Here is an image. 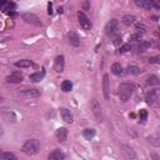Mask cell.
<instances>
[{"mask_svg":"<svg viewBox=\"0 0 160 160\" xmlns=\"http://www.w3.org/2000/svg\"><path fill=\"white\" fill-rule=\"evenodd\" d=\"M131 49V46H130V44H124V45H121L120 46V53H126V51H129Z\"/></svg>","mask_w":160,"mask_h":160,"instance_id":"34","label":"cell"},{"mask_svg":"<svg viewBox=\"0 0 160 160\" xmlns=\"http://www.w3.org/2000/svg\"><path fill=\"white\" fill-rule=\"evenodd\" d=\"M83 9L84 10H88L89 9V2H88V0H85V2L83 3Z\"/></svg>","mask_w":160,"mask_h":160,"instance_id":"35","label":"cell"},{"mask_svg":"<svg viewBox=\"0 0 160 160\" xmlns=\"http://www.w3.org/2000/svg\"><path fill=\"white\" fill-rule=\"evenodd\" d=\"M146 84L149 85V87H159V85H160V79L156 75H150L148 78V80H146Z\"/></svg>","mask_w":160,"mask_h":160,"instance_id":"21","label":"cell"},{"mask_svg":"<svg viewBox=\"0 0 160 160\" xmlns=\"http://www.w3.org/2000/svg\"><path fill=\"white\" fill-rule=\"evenodd\" d=\"M40 150V141L38 139H30L26 140L21 148V151L25 155H35Z\"/></svg>","mask_w":160,"mask_h":160,"instance_id":"2","label":"cell"},{"mask_svg":"<svg viewBox=\"0 0 160 160\" xmlns=\"http://www.w3.org/2000/svg\"><path fill=\"white\" fill-rule=\"evenodd\" d=\"M48 9H49V10H48V14H49V15H51V14H53V10H51V9H53V5H51V3H49Z\"/></svg>","mask_w":160,"mask_h":160,"instance_id":"37","label":"cell"},{"mask_svg":"<svg viewBox=\"0 0 160 160\" xmlns=\"http://www.w3.org/2000/svg\"><path fill=\"white\" fill-rule=\"evenodd\" d=\"M128 73L131 74V75H136V74L140 73V68L135 65V64H129V65H128Z\"/></svg>","mask_w":160,"mask_h":160,"instance_id":"25","label":"cell"},{"mask_svg":"<svg viewBox=\"0 0 160 160\" xmlns=\"http://www.w3.org/2000/svg\"><path fill=\"white\" fill-rule=\"evenodd\" d=\"M60 115H61L63 120L65 121V123H69V124L73 123V114L70 113L69 109H66V108H60Z\"/></svg>","mask_w":160,"mask_h":160,"instance_id":"13","label":"cell"},{"mask_svg":"<svg viewBox=\"0 0 160 160\" xmlns=\"http://www.w3.org/2000/svg\"><path fill=\"white\" fill-rule=\"evenodd\" d=\"M49 159L50 160H63V159H65V154L63 151H60L59 149H56V150H54L53 153L49 154Z\"/></svg>","mask_w":160,"mask_h":160,"instance_id":"19","label":"cell"},{"mask_svg":"<svg viewBox=\"0 0 160 160\" xmlns=\"http://www.w3.org/2000/svg\"><path fill=\"white\" fill-rule=\"evenodd\" d=\"M134 3L143 9H155L154 0H134Z\"/></svg>","mask_w":160,"mask_h":160,"instance_id":"9","label":"cell"},{"mask_svg":"<svg viewBox=\"0 0 160 160\" xmlns=\"http://www.w3.org/2000/svg\"><path fill=\"white\" fill-rule=\"evenodd\" d=\"M44 75H45V71L41 70V71L33 73V74H31V75L29 77V79H30V81H33V83H39V81H41L43 79H44Z\"/></svg>","mask_w":160,"mask_h":160,"instance_id":"18","label":"cell"},{"mask_svg":"<svg viewBox=\"0 0 160 160\" xmlns=\"http://www.w3.org/2000/svg\"><path fill=\"white\" fill-rule=\"evenodd\" d=\"M121 154L125 158H135L136 156L135 151L133 150V148L128 146V145H121Z\"/></svg>","mask_w":160,"mask_h":160,"instance_id":"17","label":"cell"},{"mask_svg":"<svg viewBox=\"0 0 160 160\" xmlns=\"http://www.w3.org/2000/svg\"><path fill=\"white\" fill-rule=\"evenodd\" d=\"M64 68H65V60H64V56L63 55L56 56V59L54 61V69H55V71L63 73L64 71Z\"/></svg>","mask_w":160,"mask_h":160,"instance_id":"8","label":"cell"},{"mask_svg":"<svg viewBox=\"0 0 160 160\" xmlns=\"http://www.w3.org/2000/svg\"><path fill=\"white\" fill-rule=\"evenodd\" d=\"M23 73L21 71H13L10 75L6 78V81L8 83H20L23 80Z\"/></svg>","mask_w":160,"mask_h":160,"instance_id":"10","label":"cell"},{"mask_svg":"<svg viewBox=\"0 0 160 160\" xmlns=\"http://www.w3.org/2000/svg\"><path fill=\"white\" fill-rule=\"evenodd\" d=\"M155 46H156V48H158V49H160V43H158V44H156V45H155Z\"/></svg>","mask_w":160,"mask_h":160,"instance_id":"39","label":"cell"},{"mask_svg":"<svg viewBox=\"0 0 160 160\" xmlns=\"http://www.w3.org/2000/svg\"><path fill=\"white\" fill-rule=\"evenodd\" d=\"M103 94L105 100L110 99V81H109V75L105 74L103 77Z\"/></svg>","mask_w":160,"mask_h":160,"instance_id":"7","label":"cell"},{"mask_svg":"<svg viewBox=\"0 0 160 160\" xmlns=\"http://www.w3.org/2000/svg\"><path fill=\"white\" fill-rule=\"evenodd\" d=\"M68 39H69V43L73 45V46H75L78 48L80 45V40H79V36L77 33H74V31H70V33L68 34Z\"/></svg>","mask_w":160,"mask_h":160,"instance_id":"14","label":"cell"},{"mask_svg":"<svg viewBox=\"0 0 160 160\" xmlns=\"http://www.w3.org/2000/svg\"><path fill=\"white\" fill-rule=\"evenodd\" d=\"M78 19H79V24H80V26L84 29V30H90L91 28H93V23L90 21V19L85 15V13H83V12H79L78 13Z\"/></svg>","mask_w":160,"mask_h":160,"instance_id":"3","label":"cell"},{"mask_svg":"<svg viewBox=\"0 0 160 160\" xmlns=\"http://www.w3.org/2000/svg\"><path fill=\"white\" fill-rule=\"evenodd\" d=\"M118 28H119V20L118 19H111L108 24L105 26V33L106 35L109 36H113L116 31H118Z\"/></svg>","mask_w":160,"mask_h":160,"instance_id":"5","label":"cell"},{"mask_svg":"<svg viewBox=\"0 0 160 160\" xmlns=\"http://www.w3.org/2000/svg\"><path fill=\"white\" fill-rule=\"evenodd\" d=\"M14 65H15L16 68H30V66H33V61L26 60V59H23V60L16 61Z\"/></svg>","mask_w":160,"mask_h":160,"instance_id":"22","label":"cell"},{"mask_svg":"<svg viewBox=\"0 0 160 160\" xmlns=\"http://www.w3.org/2000/svg\"><path fill=\"white\" fill-rule=\"evenodd\" d=\"M135 20H136V18H135L134 15L128 14V15H125V16L123 18V24L126 25V26H130V25H133V24L135 23Z\"/></svg>","mask_w":160,"mask_h":160,"instance_id":"23","label":"cell"},{"mask_svg":"<svg viewBox=\"0 0 160 160\" xmlns=\"http://www.w3.org/2000/svg\"><path fill=\"white\" fill-rule=\"evenodd\" d=\"M155 36H158L160 39V33H159V31H156V33H155Z\"/></svg>","mask_w":160,"mask_h":160,"instance_id":"38","label":"cell"},{"mask_svg":"<svg viewBox=\"0 0 160 160\" xmlns=\"http://www.w3.org/2000/svg\"><path fill=\"white\" fill-rule=\"evenodd\" d=\"M156 100H158V91L156 90H150L149 93H146V95H145V101H146V104L154 105Z\"/></svg>","mask_w":160,"mask_h":160,"instance_id":"11","label":"cell"},{"mask_svg":"<svg viewBox=\"0 0 160 160\" xmlns=\"http://www.w3.org/2000/svg\"><path fill=\"white\" fill-rule=\"evenodd\" d=\"M3 116H4V118H5L8 121H12V120H10V118L13 119V121H15V115H14L13 113H10V111H4V113H3Z\"/></svg>","mask_w":160,"mask_h":160,"instance_id":"29","label":"cell"},{"mask_svg":"<svg viewBox=\"0 0 160 160\" xmlns=\"http://www.w3.org/2000/svg\"><path fill=\"white\" fill-rule=\"evenodd\" d=\"M0 160H16V156L13 153L3 151L2 154H0Z\"/></svg>","mask_w":160,"mask_h":160,"instance_id":"26","label":"cell"},{"mask_svg":"<svg viewBox=\"0 0 160 160\" xmlns=\"http://www.w3.org/2000/svg\"><path fill=\"white\" fill-rule=\"evenodd\" d=\"M149 48H150V43H148V41H140L139 44H138V49L140 51H145Z\"/></svg>","mask_w":160,"mask_h":160,"instance_id":"28","label":"cell"},{"mask_svg":"<svg viewBox=\"0 0 160 160\" xmlns=\"http://www.w3.org/2000/svg\"><path fill=\"white\" fill-rule=\"evenodd\" d=\"M111 73L114 74V75L116 77H119V75H123V68L120 65V63H114L113 65H111Z\"/></svg>","mask_w":160,"mask_h":160,"instance_id":"20","label":"cell"},{"mask_svg":"<svg viewBox=\"0 0 160 160\" xmlns=\"http://www.w3.org/2000/svg\"><path fill=\"white\" fill-rule=\"evenodd\" d=\"M71 89H73V83H71L70 80H64V81L61 83V90H63V91L68 93V91H70Z\"/></svg>","mask_w":160,"mask_h":160,"instance_id":"27","label":"cell"},{"mask_svg":"<svg viewBox=\"0 0 160 160\" xmlns=\"http://www.w3.org/2000/svg\"><path fill=\"white\" fill-rule=\"evenodd\" d=\"M146 140H148L149 144H151V145L159 148V146H160V134H156V133H155V134L149 135V136L146 138Z\"/></svg>","mask_w":160,"mask_h":160,"instance_id":"15","label":"cell"},{"mask_svg":"<svg viewBox=\"0 0 160 160\" xmlns=\"http://www.w3.org/2000/svg\"><path fill=\"white\" fill-rule=\"evenodd\" d=\"M139 118H140L141 121H145V120H146V118H148V111H146L145 109H141V110L139 111Z\"/></svg>","mask_w":160,"mask_h":160,"instance_id":"31","label":"cell"},{"mask_svg":"<svg viewBox=\"0 0 160 160\" xmlns=\"http://www.w3.org/2000/svg\"><path fill=\"white\" fill-rule=\"evenodd\" d=\"M83 135L87 140H91L94 138V135H95V129H93V128H88V129H85L83 131Z\"/></svg>","mask_w":160,"mask_h":160,"instance_id":"24","label":"cell"},{"mask_svg":"<svg viewBox=\"0 0 160 160\" xmlns=\"http://www.w3.org/2000/svg\"><path fill=\"white\" fill-rule=\"evenodd\" d=\"M149 63H151V64H160V55L149 58Z\"/></svg>","mask_w":160,"mask_h":160,"instance_id":"33","label":"cell"},{"mask_svg":"<svg viewBox=\"0 0 160 160\" xmlns=\"http://www.w3.org/2000/svg\"><path fill=\"white\" fill-rule=\"evenodd\" d=\"M21 18H23V20L25 21V23H28V24L35 25V26H41L40 19L33 13H24L23 15H21Z\"/></svg>","mask_w":160,"mask_h":160,"instance_id":"4","label":"cell"},{"mask_svg":"<svg viewBox=\"0 0 160 160\" xmlns=\"http://www.w3.org/2000/svg\"><path fill=\"white\" fill-rule=\"evenodd\" d=\"M23 95L26 98H39L41 95V93L39 89H25L23 91Z\"/></svg>","mask_w":160,"mask_h":160,"instance_id":"16","label":"cell"},{"mask_svg":"<svg viewBox=\"0 0 160 160\" xmlns=\"http://www.w3.org/2000/svg\"><path fill=\"white\" fill-rule=\"evenodd\" d=\"M15 8V4L14 3H8V4H5V5H3V10H4V12H9V10H10V12H12V10Z\"/></svg>","mask_w":160,"mask_h":160,"instance_id":"30","label":"cell"},{"mask_svg":"<svg viewBox=\"0 0 160 160\" xmlns=\"http://www.w3.org/2000/svg\"><path fill=\"white\" fill-rule=\"evenodd\" d=\"M91 110H93V114L95 116V119L98 121H103V111H101V105L98 100H93L91 101Z\"/></svg>","mask_w":160,"mask_h":160,"instance_id":"6","label":"cell"},{"mask_svg":"<svg viewBox=\"0 0 160 160\" xmlns=\"http://www.w3.org/2000/svg\"><path fill=\"white\" fill-rule=\"evenodd\" d=\"M55 136H56V139L60 143L66 141V139H68V130L65 129V128H59V129L55 131Z\"/></svg>","mask_w":160,"mask_h":160,"instance_id":"12","label":"cell"},{"mask_svg":"<svg viewBox=\"0 0 160 160\" xmlns=\"http://www.w3.org/2000/svg\"><path fill=\"white\" fill-rule=\"evenodd\" d=\"M158 31H159V33H160V28H159V30H158Z\"/></svg>","mask_w":160,"mask_h":160,"instance_id":"40","label":"cell"},{"mask_svg":"<svg viewBox=\"0 0 160 160\" xmlns=\"http://www.w3.org/2000/svg\"><path fill=\"white\" fill-rule=\"evenodd\" d=\"M154 5L155 9H160V0H154Z\"/></svg>","mask_w":160,"mask_h":160,"instance_id":"36","label":"cell"},{"mask_svg":"<svg viewBox=\"0 0 160 160\" xmlns=\"http://www.w3.org/2000/svg\"><path fill=\"white\" fill-rule=\"evenodd\" d=\"M130 39L134 40V41H139V40L143 39V33H140V31H139V33H136V34H133Z\"/></svg>","mask_w":160,"mask_h":160,"instance_id":"32","label":"cell"},{"mask_svg":"<svg viewBox=\"0 0 160 160\" xmlns=\"http://www.w3.org/2000/svg\"><path fill=\"white\" fill-rule=\"evenodd\" d=\"M135 91V87L131 83H121L119 87V97L121 101H128Z\"/></svg>","mask_w":160,"mask_h":160,"instance_id":"1","label":"cell"}]
</instances>
